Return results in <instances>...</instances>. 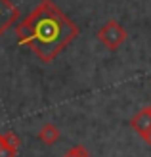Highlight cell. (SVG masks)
<instances>
[{
	"label": "cell",
	"instance_id": "3957f363",
	"mask_svg": "<svg viewBox=\"0 0 151 157\" xmlns=\"http://www.w3.org/2000/svg\"><path fill=\"white\" fill-rule=\"evenodd\" d=\"M17 17H19V8L13 6L10 0H0V36L13 25Z\"/></svg>",
	"mask_w": 151,
	"mask_h": 157
},
{
	"label": "cell",
	"instance_id": "52a82bcc",
	"mask_svg": "<svg viewBox=\"0 0 151 157\" xmlns=\"http://www.w3.org/2000/svg\"><path fill=\"white\" fill-rule=\"evenodd\" d=\"M63 157H90V151H88V147H86V146H81V144H78V146H73V147H71V150L63 155Z\"/></svg>",
	"mask_w": 151,
	"mask_h": 157
},
{
	"label": "cell",
	"instance_id": "9c48e42d",
	"mask_svg": "<svg viewBox=\"0 0 151 157\" xmlns=\"http://www.w3.org/2000/svg\"><path fill=\"white\" fill-rule=\"evenodd\" d=\"M144 140H145V144H147V146L151 147V132H149V134H147V136H145Z\"/></svg>",
	"mask_w": 151,
	"mask_h": 157
},
{
	"label": "cell",
	"instance_id": "8fae6325",
	"mask_svg": "<svg viewBox=\"0 0 151 157\" xmlns=\"http://www.w3.org/2000/svg\"><path fill=\"white\" fill-rule=\"evenodd\" d=\"M145 107H147V109H149V113H151V104H149V105H145Z\"/></svg>",
	"mask_w": 151,
	"mask_h": 157
},
{
	"label": "cell",
	"instance_id": "277c9868",
	"mask_svg": "<svg viewBox=\"0 0 151 157\" xmlns=\"http://www.w3.org/2000/svg\"><path fill=\"white\" fill-rule=\"evenodd\" d=\"M130 127H132L134 132H138L142 138H145L149 134V132H151V113H149L147 107L140 109V111L132 117V119H130Z\"/></svg>",
	"mask_w": 151,
	"mask_h": 157
},
{
	"label": "cell",
	"instance_id": "ba28073f",
	"mask_svg": "<svg viewBox=\"0 0 151 157\" xmlns=\"http://www.w3.org/2000/svg\"><path fill=\"white\" fill-rule=\"evenodd\" d=\"M15 155H17V150H13V147H8V146L0 147V157H15Z\"/></svg>",
	"mask_w": 151,
	"mask_h": 157
},
{
	"label": "cell",
	"instance_id": "8992f818",
	"mask_svg": "<svg viewBox=\"0 0 151 157\" xmlns=\"http://www.w3.org/2000/svg\"><path fill=\"white\" fill-rule=\"evenodd\" d=\"M2 144L8 146V147H13V150H19V146H21V138L15 134L13 130H8L2 134Z\"/></svg>",
	"mask_w": 151,
	"mask_h": 157
},
{
	"label": "cell",
	"instance_id": "6da1fadb",
	"mask_svg": "<svg viewBox=\"0 0 151 157\" xmlns=\"http://www.w3.org/2000/svg\"><path fill=\"white\" fill-rule=\"evenodd\" d=\"M78 33V25H75L52 0H42L15 25L19 46L31 48L44 63H52Z\"/></svg>",
	"mask_w": 151,
	"mask_h": 157
},
{
	"label": "cell",
	"instance_id": "30bf717a",
	"mask_svg": "<svg viewBox=\"0 0 151 157\" xmlns=\"http://www.w3.org/2000/svg\"><path fill=\"white\" fill-rule=\"evenodd\" d=\"M2 146H4V144H2V134H0V147H2Z\"/></svg>",
	"mask_w": 151,
	"mask_h": 157
},
{
	"label": "cell",
	"instance_id": "7a4b0ae2",
	"mask_svg": "<svg viewBox=\"0 0 151 157\" xmlns=\"http://www.w3.org/2000/svg\"><path fill=\"white\" fill-rule=\"evenodd\" d=\"M126 36H128L126 29L115 19L107 21L105 25H101V29L98 31V40L111 52L121 48V46L124 44V40H126Z\"/></svg>",
	"mask_w": 151,
	"mask_h": 157
},
{
	"label": "cell",
	"instance_id": "5b68a950",
	"mask_svg": "<svg viewBox=\"0 0 151 157\" xmlns=\"http://www.w3.org/2000/svg\"><path fill=\"white\" fill-rule=\"evenodd\" d=\"M59 136H61L59 128L55 127L54 123H46V124H42V128L38 130V140L46 146H54L59 140Z\"/></svg>",
	"mask_w": 151,
	"mask_h": 157
}]
</instances>
